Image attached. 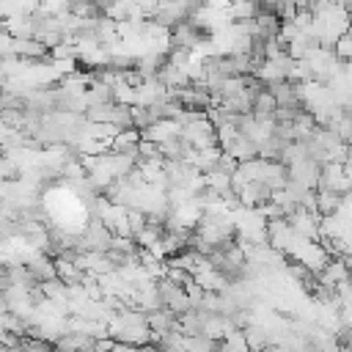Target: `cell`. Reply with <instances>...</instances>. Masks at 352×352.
<instances>
[{"label":"cell","mask_w":352,"mask_h":352,"mask_svg":"<svg viewBox=\"0 0 352 352\" xmlns=\"http://www.w3.org/2000/svg\"><path fill=\"white\" fill-rule=\"evenodd\" d=\"M344 195H346L344 190H324V192L319 195V201H316V204H319V212H322L324 217L333 214V212H338V206L344 204Z\"/></svg>","instance_id":"2"},{"label":"cell","mask_w":352,"mask_h":352,"mask_svg":"<svg viewBox=\"0 0 352 352\" xmlns=\"http://www.w3.org/2000/svg\"><path fill=\"white\" fill-rule=\"evenodd\" d=\"M44 209H47V214L60 228H80L85 223V206H82V201L72 190H66V187L50 190L47 198H44Z\"/></svg>","instance_id":"1"}]
</instances>
